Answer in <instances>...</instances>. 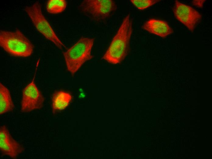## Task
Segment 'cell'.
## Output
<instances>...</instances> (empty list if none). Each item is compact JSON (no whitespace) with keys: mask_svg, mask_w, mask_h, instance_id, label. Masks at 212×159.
<instances>
[{"mask_svg":"<svg viewBox=\"0 0 212 159\" xmlns=\"http://www.w3.org/2000/svg\"><path fill=\"white\" fill-rule=\"evenodd\" d=\"M132 22L129 14L124 18L103 58L108 62L121 63L127 55L132 31Z\"/></svg>","mask_w":212,"mask_h":159,"instance_id":"1","label":"cell"},{"mask_svg":"<svg viewBox=\"0 0 212 159\" xmlns=\"http://www.w3.org/2000/svg\"><path fill=\"white\" fill-rule=\"evenodd\" d=\"M0 45L12 55L23 57L31 55L34 48L30 40L18 29L13 31L1 30Z\"/></svg>","mask_w":212,"mask_h":159,"instance_id":"2","label":"cell"},{"mask_svg":"<svg viewBox=\"0 0 212 159\" xmlns=\"http://www.w3.org/2000/svg\"><path fill=\"white\" fill-rule=\"evenodd\" d=\"M94 39L82 37L63 53L67 69L73 75L86 61L93 57L91 51Z\"/></svg>","mask_w":212,"mask_h":159,"instance_id":"3","label":"cell"},{"mask_svg":"<svg viewBox=\"0 0 212 159\" xmlns=\"http://www.w3.org/2000/svg\"><path fill=\"white\" fill-rule=\"evenodd\" d=\"M37 30L47 39L53 42L59 49L65 47L57 37L43 15L40 3L37 1L24 9Z\"/></svg>","mask_w":212,"mask_h":159,"instance_id":"4","label":"cell"},{"mask_svg":"<svg viewBox=\"0 0 212 159\" xmlns=\"http://www.w3.org/2000/svg\"><path fill=\"white\" fill-rule=\"evenodd\" d=\"M80 7L84 12L97 20L108 17L116 8L115 2L111 0H85Z\"/></svg>","mask_w":212,"mask_h":159,"instance_id":"5","label":"cell"},{"mask_svg":"<svg viewBox=\"0 0 212 159\" xmlns=\"http://www.w3.org/2000/svg\"><path fill=\"white\" fill-rule=\"evenodd\" d=\"M34 80V76L23 91L21 108L22 112H30L43 106L44 99L36 86Z\"/></svg>","mask_w":212,"mask_h":159,"instance_id":"6","label":"cell"},{"mask_svg":"<svg viewBox=\"0 0 212 159\" xmlns=\"http://www.w3.org/2000/svg\"><path fill=\"white\" fill-rule=\"evenodd\" d=\"M173 12L176 18L191 32L194 31L202 17L193 8L177 0L175 1Z\"/></svg>","mask_w":212,"mask_h":159,"instance_id":"7","label":"cell"},{"mask_svg":"<svg viewBox=\"0 0 212 159\" xmlns=\"http://www.w3.org/2000/svg\"><path fill=\"white\" fill-rule=\"evenodd\" d=\"M0 150L4 155L16 158L24 150L23 147L11 136L5 126L0 128Z\"/></svg>","mask_w":212,"mask_h":159,"instance_id":"8","label":"cell"},{"mask_svg":"<svg viewBox=\"0 0 212 159\" xmlns=\"http://www.w3.org/2000/svg\"><path fill=\"white\" fill-rule=\"evenodd\" d=\"M143 29L150 33L165 38L173 33V30L165 21L151 19L146 21L142 26Z\"/></svg>","mask_w":212,"mask_h":159,"instance_id":"9","label":"cell"},{"mask_svg":"<svg viewBox=\"0 0 212 159\" xmlns=\"http://www.w3.org/2000/svg\"><path fill=\"white\" fill-rule=\"evenodd\" d=\"M14 106L8 89L0 83V114L11 111Z\"/></svg>","mask_w":212,"mask_h":159,"instance_id":"10","label":"cell"},{"mask_svg":"<svg viewBox=\"0 0 212 159\" xmlns=\"http://www.w3.org/2000/svg\"><path fill=\"white\" fill-rule=\"evenodd\" d=\"M72 99L70 94L62 91L56 92L52 98V108L53 112L63 110L69 105Z\"/></svg>","mask_w":212,"mask_h":159,"instance_id":"11","label":"cell"},{"mask_svg":"<svg viewBox=\"0 0 212 159\" xmlns=\"http://www.w3.org/2000/svg\"><path fill=\"white\" fill-rule=\"evenodd\" d=\"M67 4L65 0H49L47 3V10L50 13H59L65 10Z\"/></svg>","mask_w":212,"mask_h":159,"instance_id":"12","label":"cell"},{"mask_svg":"<svg viewBox=\"0 0 212 159\" xmlns=\"http://www.w3.org/2000/svg\"><path fill=\"white\" fill-rule=\"evenodd\" d=\"M132 4L140 10L145 9L160 1L158 0H131Z\"/></svg>","mask_w":212,"mask_h":159,"instance_id":"13","label":"cell"},{"mask_svg":"<svg viewBox=\"0 0 212 159\" xmlns=\"http://www.w3.org/2000/svg\"><path fill=\"white\" fill-rule=\"evenodd\" d=\"M205 0H194L193 1V5L201 7L203 6V3Z\"/></svg>","mask_w":212,"mask_h":159,"instance_id":"14","label":"cell"}]
</instances>
